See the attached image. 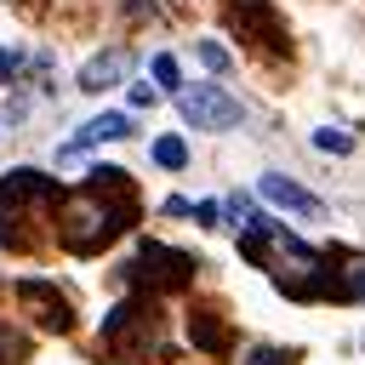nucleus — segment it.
I'll return each mask as SVG.
<instances>
[{"label": "nucleus", "instance_id": "10", "mask_svg": "<svg viewBox=\"0 0 365 365\" xmlns=\"http://www.w3.org/2000/svg\"><path fill=\"white\" fill-rule=\"evenodd\" d=\"M148 103H160V91H154L148 80H137V86H131V108H148Z\"/></svg>", "mask_w": 365, "mask_h": 365}, {"label": "nucleus", "instance_id": "4", "mask_svg": "<svg viewBox=\"0 0 365 365\" xmlns=\"http://www.w3.org/2000/svg\"><path fill=\"white\" fill-rule=\"evenodd\" d=\"M125 46H114V51H97L91 63H80V91H103V86H114L120 74H125Z\"/></svg>", "mask_w": 365, "mask_h": 365}, {"label": "nucleus", "instance_id": "1", "mask_svg": "<svg viewBox=\"0 0 365 365\" xmlns=\"http://www.w3.org/2000/svg\"><path fill=\"white\" fill-rule=\"evenodd\" d=\"M177 114L188 120V125H200V131H228V125H240L245 120V108H240V97L234 91H222V86H177Z\"/></svg>", "mask_w": 365, "mask_h": 365}, {"label": "nucleus", "instance_id": "11", "mask_svg": "<svg viewBox=\"0 0 365 365\" xmlns=\"http://www.w3.org/2000/svg\"><path fill=\"white\" fill-rule=\"evenodd\" d=\"M23 63H29V57H23V51H0V80H6V74H17V68H23Z\"/></svg>", "mask_w": 365, "mask_h": 365}, {"label": "nucleus", "instance_id": "2", "mask_svg": "<svg viewBox=\"0 0 365 365\" xmlns=\"http://www.w3.org/2000/svg\"><path fill=\"white\" fill-rule=\"evenodd\" d=\"M131 125H137V120H131L125 108H114V114H97V120H86V125L74 131V143H63V148H57V160H63V165H74L86 148H97V143H114V137H131Z\"/></svg>", "mask_w": 365, "mask_h": 365}, {"label": "nucleus", "instance_id": "8", "mask_svg": "<svg viewBox=\"0 0 365 365\" xmlns=\"http://www.w3.org/2000/svg\"><path fill=\"white\" fill-rule=\"evenodd\" d=\"M245 365H297V359H291L285 348H251V354H245Z\"/></svg>", "mask_w": 365, "mask_h": 365}, {"label": "nucleus", "instance_id": "6", "mask_svg": "<svg viewBox=\"0 0 365 365\" xmlns=\"http://www.w3.org/2000/svg\"><path fill=\"white\" fill-rule=\"evenodd\" d=\"M314 148H325V154H348V148H354V137H348V131H336V125H319V131H314Z\"/></svg>", "mask_w": 365, "mask_h": 365}, {"label": "nucleus", "instance_id": "3", "mask_svg": "<svg viewBox=\"0 0 365 365\" xmlns=\"http://www.w3.org/2000/svg\"><path fill=\"white\" fill-rule=\"evenodd\" d=\"M257 194H262V200H274L279 211H297V217H325V205H319L308 188H297L285 171H262V177H257Z\"/></svg>", "mask_w": 365, "mask_h": 365}, {"label": "nucleus", "instance_id": "5", "mask_svg": "<svg viewBox=\"0 0 365 365\" xmlns=\"http://www.w3.org/2000/svg\"><path fill=\"white\" fill-rule=\"evenodd\" d=\"M154 160H160L165 171H182V165H188V148H182V137H154Z\"/></svg>", "mask_w": 365, "mask_h": 365}, {"label": "nucleus", "instance_id": "7", "mask_svg": "<svg viewBox=\"0 0 365 365\" xmlns=\"http://www.w3.org/2000/svg\"><path fill=\"white\" fill-rule=\"evenodd\" d=\"M154 86H165V91H177V86H182V74H177V57H171V51H160V57H154Z\"/></svg>", "mask_w": 365, "mask_h": 365}, {"label": "nucleus", "instance_id": "9", "mask_svg": "<svg viewBox=\"0 0 365 365\" xmlns=\"http://www.w3.org/2000/svg\"><path fill=\"white\" fill-rule=\"evenodd\" d=\"M200 57H205V68H217V74L228 68V51H222L217 40H205V46H200Z\"/></svg>", "mask_w": 365, "mask_h": 365}, {"label": "nucleus", "instance_id": "12", "mask_svg": "<svg viewBox=\"0 0 365 365\" xmlns=\"http://www.w3.org/2000/svg\"><path fill=\"white\" fill-rule=\"evenodd\" d=\"M17 354H23V336H0V359H6V365H11V359H17Z\"/></svg>", "mask_w": 365, "mask_h": 365}]
</instances>
